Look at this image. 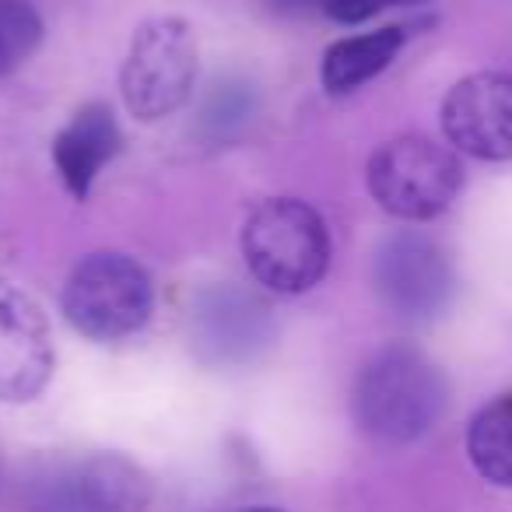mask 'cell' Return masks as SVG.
Masks as SVG:
<instances>
[{"mask_svg":"<svg viewBox=\"0 0 512 512\" xmlns=\"http://www.w3.org/2000/svg\"><path fill=\"white\" fill-rule=\"evenodd\" d=\"M449 404L442 369L411 344H386L362 365L351 411L369 439L407 446L432 432Z\"/></svg>","mask_w":512,"mask_h":512,"instance_id":"1","label":"cell"},{"mask_svg":"<svg viewBox=\"0 0 512 512\" xmlns=\"http://www.w3.org/2000/svg\"><path fill=\"white\" fill-rule=\"evenodd\" d=\"M242 260L256 285L278 295H302L330 267V235L323 218L295 197H274L249 211L239 235Z\"/></svg>","mask_w":512,"mask_h":512,"instance_id":"2","label":"cell"},{"mask_svg":"<svg viewBox=\"0 0 512 512\" xmlns=\"http://www.w3.org/2000/svg\"><path fill=\"white\" fill-rule=\"evenodd\" d=\"M60 306L78 334L92 341H123L151 320L155 288L134 256L102 249L71 271Z\"/></svg>","mask_w":512,"mask_h":512,"instance_id":"3","label":"cell"},{"mask_svg":"<svg viewBox=\"0 0 512 512\" xmlns=\"http://www.w3.org/2000/svg\"><path fill=\"white\" fill-rule=\"evenodd\" d=\"M365 179L386 214L400 221H432L456 200L463 169L449 144L404 134L372 151Z\"/></svg>","mask_w":512,"mask_h":512,"instance_id":"4","label":"cell"},{"mask_svg":"<svg viewBox=\"0 0 512 512\" xmlns=\"http://www.w3.org/2000/svg\"><path fill=\"white\" fill-rule=\"evenodd\" d=\"M197 81V36L183 18H148L130 39L120 92L130 116L155 123L186 106Z\"/></svg>","mask_w":512,"mask_h":512,"instance_id":"5","label":"cell"},{"mask_svg":"<svg viewBox=\"0 0 512 512\" xmlns=\"http://www.w3.org/2000/svg\"><path fill=\"white\" fill-rule=\"evenodd\" d=\"M376 295L397 320L428 323L453 302L456 274L446 249L421 232H397L383 239L372 267Z\"/></svg>","mask_w":512,"mask_h":512,"instance_id":"6","label":"cell"},{"mask_svg":"<svg viewBox=\"0 0 512 512\" xmlns=\"http://www.w3.org/2000/svg\"><path fill=\"white\" fill-rule=\"evenodd\" d=\"M274 341V316L260 295L239 285H211L190 313V344L204 365L256 362Z\"/></svg>","mask_w":512,"mask_h":512,"instance_id":"7","label":"cell"},{"mask_svg":"<svg viewBox=\"0 0 512 512\" xmlns=\"http://www.w3.org/2000/svg\"><path fill=\"white\" fill-rule=\"evenodd\" d=\"M57 351L43 306L15 281L0 278V400L29 404L50 386Z\"/></svg>","mask_w":512,"mask_h":512,"instance_id":"8","label":"cell"},{"mask_svg":"<svg viewBox=\"0 0 512 512\" xmlns=\"http://www.w3.org/2000/svg\"><path fill=\"white\" fill-rule=\"evenodd\" d=\"M151 477L120 453H95L39 484L32 512H144Z\"/></svg>","mask_w":512,"mask_h":512,"instance_id":"9","label":"cell"},{"mask_svg":"<svg viewBox=\"0 0 512 512\" xmlns=\"http://www.w3.org/2000/svg\"><path fill=\"white\" fill-rule=\"evenodd\" d=\"M442 130L453 151L481 162L512 158V78L481 71L456 81L442 102Z\"/></svg>","mask_w":512,"mask_h":512,"instance_id":"10","label":"cell"},{"mask_svg":"<svg viewBox=\"0 0 512 512\" xmlns=\"http://www.w3.org/2000/svg\"><path fill=\"white\" fill-rule=\"evenodd\" d=\"M120 148L123 134L113 109L102 106V102L81 106L71 116V123L53 137V165H57L71 197L85 200L92 193V183L102 172V165L113 162L120 155Z\"/></svg>","mask_w":512,"mask_h":512,"instance_id":"11","label":"cell"},{"mask_svg":"<svg viewBox=\"0 0 512 512\" xmlns=\"http://www.w3.org/2000/svg\"><path fill=\"white\" fill-rule=\"evenodd\" d=\"M404 39V29H379L365 32V36L337 39L323 53V88L330 95H351L355 88L369 85L376 74H383L397 60Z\"/></svg>","mask_w":512,"mask_h":512,"instance_id":"12","label":"cell"},{"mask_svg":"<svg viewBox=\"0 0 512 512\" xmlns=\"http://www.w3.org/2000/svg\"><path fill=\"white\" fill-rule=\"evenodd\" d=\"M467 453L484 481L512 488V393L477 411L467 432Z\"/></svg>","mask_w":512,"mask_h":512,"instance_id":"13","label":"cell"},{"mask_svg":"<svg viewBox=\"0 0 512 512\" xmlns=\"http://www.w3.org/2000/svg\"><path fill=\"white\" fill-rule=\"evenodd\" d=\"M43 43V18L25 0H0V78L25 64Z\"/></svg>","mask_w":512,"mask_h":512,"instance_id":"14","label":"cell"},{"mask_svg":"<svg viewBox=\"0 0 512 512\" xmlns=\"http://www.w3.org/2000/svg\"><path fill=\"white\" fill-rule=\"evenodd\" d=\"M253 120V92L242 81H225L211 92L204 106V134L211 141H232Z\"/></svg>","mask_w":512,"mask_h":512,"instance_id":"15","label":"cell"},{"mask_svg":"<svg viewBox=\"0 0 512 512\" xmlns=\"http://www.w3.org/2000/svg\"><path fill=\"white\" fill-rule=\"evenodd\" d=\"M414 4H428V0H327V15L341 25H358L369 18L383 15L393 8H414Z\"/></svg>","mask_w":512,"mask_h":512,"instance_id":"16","label":"cell"},{"mask_svg":"<svg viewBox=\"0 0 512 512\" xmlns=\"http://www.w3.org/2000/svg\"><path fill=\"white\" fill-rule=\"evenodd\" d=\"M274 11L281 15H302V11H313V8H327V0H267Z\"/></svg>","mask_w":512,"mask_h":512,"instance_id":"17","label":"cell"},{"mask_svg":"<svg viewBox=\"0 0 512 512\" xmlns=\"http://www.w3.org/2000/svg\"><path fill=\"white\" fill-rule=\"evenodd\" d=\"M242 512H281V509H267V505H256V509H242Z\"/></svg>","mask_w":512,"mask_h":512,"instance_id":"18","label":"cell"}]
</instances>
